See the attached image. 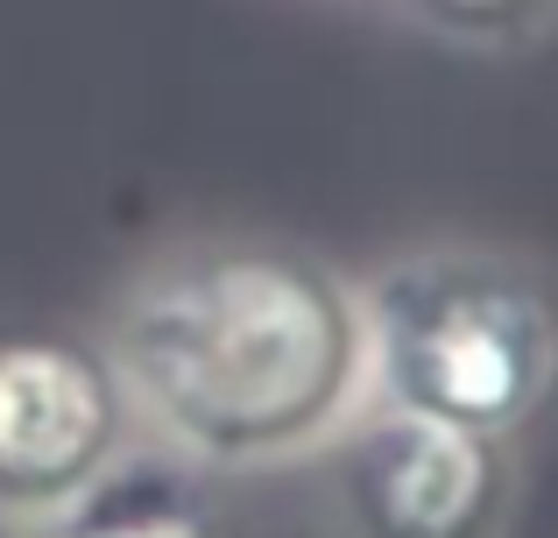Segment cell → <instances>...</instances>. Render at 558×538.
Segmentation results:
<instances>
[{
	"instance_id": "obj_6",
	"label": "cell",
	"mask_w": 558,
	"mask_h": 538,
	"mask_svg": "<svg viewBox=\"0 0 558 538\" xmlns=\"http://www.w3.org/2000/svg\"><path fill=\"white\" fill-rule=\"evenodd\" d=\"M417 14H432L438 28H460V36H509V28L537 22L551 0H410Z\"/></svg>"
},
{
	"instance_id": "obj_5",
	"label": "cell",
	"mask_w": 558,
	"mask_h": 538,
	"mask_svg": "<svg viewBox=\"0 0 558 538\" xmlns=\"http://www.w3.org/2000/svg\"><path fill=\"white\" fill-rule=\"evenodd\" d=\"M36 538H233V517L178 468H107L43 517Z\"/></svg>"
},
{
	"instance_id": "obj_3",
	"label": "cell",
	"mask_w": 558,
	"mask_h": 538,
	"mask_svg": "<svg viewBox=\"0 0 558 538\" xmlns=\"http://www.w3.org/2000/svg\"><path fill=\"white\" fill-rule=\"evenodd\" d=\"M121 375L57 333L0 340V511L50 517L113 468Z\"/></svg>"
},
{
	"instance_id": "obj_2",
	"label": "cell",
	"mask_w": 558,
	"mask_h": 538,
	"mask_svg": "<svg viewBox=\"0 0 558 538\" xmlns=\"http://www.w3.org/2000/svg\"><path fill=\"white\" fill-rule=\"evenodd\" d=\"M368 369L389 411L502 440L558 383V319L495 263H410L375 284Z\"/></svg>"
},
{
	"instance_id": "obj_4",
	"label": "cell",
	"mask_w": 558,
	"mask_h": 538,
	"mask_svg": "<svg viewBox=\"0 0 558 538\" xmlns=\"http://www.w3.org/2000/svg\"><path fill=\"white\" fill-rule=\"evenodd\" d=\"M340 489L361 538H495L509 461L488 432L389 411L347 446Z\"/></svg>"
},
{
	"instance_id": "obj_1",
	"label": "cell",
	"mask_w": 558,
	"mask_h": 538,
	"mask_svg": "<svg viewBox=\"0 0 558 538\" xmlns=\"http://www.w3.org/2000/svg\"><path fill=\"white\" fill-rule=\"evenodd\" d=\"M113 375L178 454L219 468L283 461L361 397L368 319L298 255H205L128 304Z\"/></svg>"
}]
</instances>
